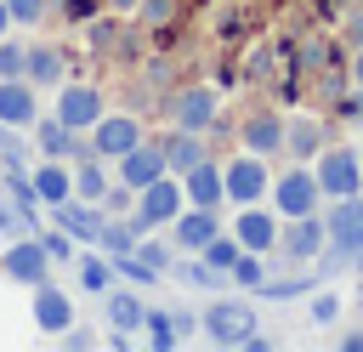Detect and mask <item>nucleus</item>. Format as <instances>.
<instances>
[{
	"label": "nucleus",
	"instance_id": "obj_1",
	"mask_svg": "<svg viewBox=\"0 0 363 352\" xmlns=\"http://www.w3.org/2000/svg\"><path fill=\"white\" fill-rule=\"evenodd\" d=\"M312 176H318L323 199H346V193H363V159H357V148H346V142L323 148V153L312 159Z\"/></svg>",
	"mask_w": 363,
	"mask_h": 352
},
{
	"label": "nucleus",
	"instance_id": "obj_2",
	"mask_svg": "<svg viewBox=\"0 0 363 352\" xmlns=\"http://www.w3.org/2000/svg\"><path fill=\"white\" fill-rule=\"evenodd\" d=\"M221 182H227V199L233 204H261L267 199V187H272V170H267V159L261 153H233L227 165H221Z\"/></svg>",
	"mask_w": 363,
	"mask_h": 352
},
{
	"label": "nucleus",
	"instance_id": "obj_3",
	"mask_svg": "<svg viewBox=\"0 0 363 352\" xmlns=\"http://www.w3.org/2000/svg\"><path fill=\"white\" fill-rule=\"evenodd\" d=\"M318 199H323V187H318L312 165H295V170H284V176L272 182V210H278V221H289V216H312Z\"/></svg>",
	"mask_w": 363,
	"mask_h": 352
},
{
	"label": "nucleus",
	"instance_id": "obj_4",
	"mask_svg": "<svg viewBox=\"0 0 363 352\" xmlns=\"http://www.w3.org/2000/svg\"><path fill=\"white\" fill-rule=\"evenodd\" d=\"M182 204H187V193H182V182L164 170L159 182H147V187L136 193V210H130V216H136V221L153 233V227H170V221L182 216Z\"/></svg>",
	"mask_w": 363,
	"mask_h": 352
},
{
	"label": "nucleus",
	"instance_id": "obj_5",
	"mask_svg": "<svg viewBox=\"0 0 363 352\" xmlns=\"http://www.w3.org/2000/svg\"><path fill=\"white\" fill-rule=\"evenodd\" d=\"M45 273H51V255H45V244L34 238V233H23V238H11L6 250H0V278H11V284H45Z\"/></svg>",
	"mask_w": 363,
	"mask_h": 352
},
{
	"label": "nucleus",
	"instance_id": "obj_6",
	"mask_svg": "<svg viewBox=\"0 0 363 352\" xmlns=\"http://www.w3.org/2000/svg\"><path fill=\"white\" fill-rule=\"evenodd\" d=\"M102 114H108V108H102V91H96V85H85V79H62V85H57V119H62L68 131H91Z\"/></svg>",
	"mask_w": 363,
	"mask_h": 352
},
{
	"label": "nucleus",
	"instance_id": "obj_7",
	"mask_svg": "<svg viewBox=\"0 0 363 352\" xmlns=\"http://www.w3.org/2000/svg\"><path fill=\"white\" fill-rule=\"evenodd\" d=\"M323 244H329V227H323L318 210H312V216H289V221L278 227V250H284L289 261H312V255H323Z\"/></svg>",
	"mask_w": 363,
	"mask_h": 352
},
{
	"label": "nucleus",
	"instance_id": "obj_8",
	"mask_svg": "<svg viewBox=\"0 0 363 352\" xmlns=\"http://www.w3.org/2000/svg\"><path fill=\"white\" fill-rule=\"evenodd\" d=\"M136 142H142L136 114H102V119L91 125V153H96V159H119V153H130Z\"/></svg>",
	"mask_w": 363,
	"mask_h": 352
},
{
	"label": "nucleus",
	"instance_id": "obj_9",
	"mask_svg": "<svg viewBox=\"0 0 363 352\" xmlns=\"http://www.w3.org/2000/svg\"><path fill=\"white\" fill-rule=\"evenodd\" d=\"M233 238H238L244 250H255V255L278 250V210H267V204H238V216H233Z\"/></svg>",
	"mask_w": 363,
	"mask_h": 352
},
{
	"label": "nucleus",
	"instance_id": "obj_10",
	"mask_svg": "<svg viewBox=\"0 0 363 352\" xmlns=\"http://www.w3.org/2000/svg\"><path fill=\"white\" fill-rule=\"evenodd\" d=\"M199 324H204V335H210L216 346H238V341L250 335V324H255V312H250L244 301H210Z\"/></svg>",
	"mask_w": 363,
	"mask_h": 352
},
{
	"label": "nucleus",
	"instance_id": "obj_11",
	"mask_svg": "<svg viewBox=\"0 0 363 352\" xmlns=\"http://www.w3.org/2000/svg\"><path fill=\"white\" fill-rule=\"evenodd\" d=\"M323 227H329V244H340L346 255H357V250H363V193L329 199V216H323Z\"/></svg>",
	"mask_w": 363,
	"mask_h": 352
},
{
	"label": "nucleus",
	"instance_id": "obj_12",
	"mask_svg": "<svg viewBox=\"0 0 363 352\" xmlns=\"http://www.w3.org/2000/svg\"><path fill=\"white\" fill-rule=\"evenodd\" d=\"M51 216H57V227H68L74 244H96V233L108 221L102 199H62V204H51Z\"/></svg>",
	"mask_w": 363,
	"mask_h": 352
},
{
	"label": "nucleus",
	"instance_id": "obj_13",
	"mask_svg": "<svg viewBox=\"0 0 363 352\" xmlns=\"http://www.w3.org/2000/svg\"><path fill=\"white\" fill-rule=\"evenodd\" d=\"M40 119V85L28 79V74H11V79H0V125H34Z\"/></svg>",
	"mask_w": 363,
	"mask_h": 352
},
{
	"label": "nucleus",
	"instance_id": "obj_14",
	"mask_svg": "<svg viewBox=\"0 0 363 352\" xmlns=\"http://www.w3.org/2000/svg\"><path fill=\"white\" fill-rule=\"evenodd\" d=\"M216 114H221V97L210 85H187V91L170 97V119L182 131H204V125H216Z\"/></svg>",
	"mask_w": 363,
	"mask_h": 352
},
{
	"label": "nucleus",
	"instance_id": "obj_15",
	"mask_svg": "<svg viewBox=\"0 0 363 352\" xmlns=\"http://www.w3.org/2000/svg\"><path fill=\"white\" fill-rule=\"evenodd\" d=\"M113 165H119V182H125V187H136V193H142L147 182H159V176L170 170V165H164V148H159V142H147V136H142V142H136L130 153H119Z\"/></svg>",
	"mask_w": 363,
	"mask_h": 352
},
{
	"label": "nucleus",
	"instance_id": "obj_16",
	"mask_svg": "<svg viewBox=\"0 0 363 352\" xmlns=\"http://www.w3.org/2000/svg\"><path fill=\"white\" fill-rule=\"evenodd\" d=\"M216 233H221V216L204 210V204H182V216L170 221V244H176V250H193V255H199Z\"/></svg>",
	"mask_w": 363,
	"mask_h": 352
},
{
	"label": "nucleus",
	"instance_id": "obj_17",
	"mask_svg": "<svg viewBox=\"0 0 363 352\" xmlns=\"http://www.w3.org/2000/svg\"><path fill=\"white\" fill-rule=\"evenodd\" d=\"M238 142H244L250 153H261V159H272V153H284V119H278L272 108H255V114L244 119V131H238Z\"/></svg>",
	"mask_w": 363,
	"mask_h": 352
},
{
	"label": "nucleus",
	"instance_id": "obj_18",
	"mask_svg": "<svg viewBox=\"0 0 363 352\" xmlns=\"http://www.w3.org/2000/svg\"><path fill=\"white\" fill-rule=\"evenodd\" d=\"M182 193H187V204H204V210H221V199H227V182H221V165H210V159H199L187 176H182Z\"/></svg>",
	"mask_w": 363,
	"mask_h": 352
},
{
	"label": "nucleus",
	"instance_id": "obj_19",
	"mask_svg": "<svg viewBox=\"0 0 363 352\" xmlns=\"http://www.w3.org/2000/svg\"><path fill=\"white\" fill-rule=\"evenodd\" d=\"M34 324H40L45 335H62V329L74 324V301H68V290H57V284H34Z\"/></svg>",
	"mask_w": 363,
	"mask_h": 352
},
{
	"label": "nucleus",
	"instance_id": "obj_20",
	"mask_svg": "<svg viewBox=\"0 0 363 352\" xmlns=\"http://www.w3.org/2000/svg\"><path fill=\"white\" fill-rule=\"evenodd\" d=\"M28 182H34V193H40V204L51 210V204H62V199H74V170L62 165V159H40L34 170H28Z\"/></svg>",
	"mask_w": 363,
	"mask_h": 352
},
{
	"label": "nucleus",
	"instance_id": "obj_21",
	"mask_svg": "<svg viewBox=\"0 0 363 352\" xmlns=\"http://www.w3.org/2000/svg\"><path fill=\"white\" fill-rule=\"evenodd\" d=\"M74 278H79V290H91V295H108L113 290V255H102L96 244H85L79 255H74Z\"/></svg>",
	"mask_w": 363,
	"mask_h": 352
},
{
	"label": "nucleus",
	"instance_id": "obj_22",
	"mask_svg": "<svg viewBox=\"0 0 363 352\" xmlns=\"http://www.w3.org/2000/svg\"><path fill=\"white\" fill-rule=\"evenodd\" d=\"M323 119L318 114H295V119H284V153H295V159H318L323 148Z\"/></svg>",
	"mask_w": 363,
	"mask_h": 352
},
{
	"label": "nucleus",
	"instance_id": "obj_23",
	"mask_svg": "<svg viewBox=\"0 0 363 352\" xmlns=\"http://www.w3.org/2000/svg\"><path fill=\"white\" fill-rule=\"evenodd\" d=\"M159 148H164V165H170V176H187L199 159H204V142H199V131H170V136H159Z\"/></svg>",
	"mask_w": 363,
	"mask_h": 352
},
{
	"label": "nucleus",
	"instance_id": "obj_24",
	"mask_svg": "<svg viewBox=\"0 0 363 352\" xmlns=\"http://www.w3.org/2000/svg\"><path fill=\"white\" fill-rule=\"evenodd\" d=\"M142 318H147V307H142L136 284H130V290H108V324H113V329L142 335Z\"/></svg>",
	"mask_w": 363,
	"mask_h": 352
},
{
	"label": "nucleus",
	"instance_id": "obj_25",
	"mask_svg": "<svg viewBox=\"0 0 363 352\" xmlns=\"http://www.w3.org/2000/svg\"><path fill=\"white\" fill-rule=\"evenodd\" d=\"M23 74L34 85H62V51L57 45H28L23 51Z\"/></svg>",
	"mask_w": 363,
	"mask_h": 352
},
{
	"label": "nucleus",
	"instance_id": "obj_26",
	"mask_svg": "<svg viewBox=\"0 0 363 352\" xmlns=\"http://www.w3.org/2000/svg\"><path fill=\"white\" fill-rule=\"evenodd\" d=\"M74 136H79V131H68L57 114H51V119H34V148H40V159H62V153L74 148Z\"/></svg>",
	"mask_w": 363,
	"mask_h": 352
},
{
	"label": "nucleus",
	"instance_id": "obj_27",
	"mask_svg": "<svg viewBox=\"0 0 363 352\" xmlns=\"http://www.w3.org/2000/svg\"><path fill=\"white\" fill-rule=\"evenodd\" d=\"M199 255H204V267H216V273H221V278H227V273H233V261H238V255H244V244H238V238H233V233H216V238H210V244H204V250H199Z\"/></svg>",
	"mask_w": 363,
	"mask_h": 352
},
{
	"label": "nucleus",
	"instance_id": "obj_28",
	"mask_svg": "<svg viewBox=\"0 0 363 352\" xmlns=\"http://www.w3.org/2000/svg\"><path fill=\"white\" fill-rule=\"evenodd\" d=\"M142 335H147V346H176L182 341V324H176V312H147L142 318Z\"/></svg>",
	"mask_w": 363,
	"mask_h": 352
},
{
	"label": "nucleus",
	"instance_id": "obj_29",
	"mask_svg": "<svg viewBox=\"0 0 363 352\" xmlns=\"http://www.w3.org/2000/svg\"><path fill=\"white\" fill-rule=\"evenodd\" d=\"M0 233H6V238H23V233H34V216H28V210H23V204H17L6 187H0Z\"/></svg>",
	"mask_w": 363,
	"mask_h": 352
},
{
	"label": "nucleus",
	"instance_id": "obj_30",
	"mask_svg": "<svg viewBox=\"0 0 363 352\" xmlns=\"http://www.w3.org/2000/svg\"><path fill=\"white\" fill-rule=\"evenodd\" d=\"M113 273H119V278H130L136 290H147V284H159V267H147V261H142L136 250H125V255H113Z\"/></svg>",
	"mask_w": 363,
	"mask_h": 352
},
{
	"label": "nucleus",
	"instance_id": "obj_31",
	"mask_svg": "<svg viewBox=\"0 0 363 352\" xmlns=\"http://www.w3.org/2000/svg\"><path fill=\"white\" fill-rule=\"evenodd\" d=\"M102 193H108V170L85 159V165L74 170V199H102Z\"/></svg>",
	"mask_w": 363,
	"mask_h": 352
},
{
	"label": "nucleus",
	"instance_id": "obj_32",
	"mask_svg": "<svg viewBox=\"0 0 363 352\" xmlns=\"http://www.w3.org/2000/svg\"><path fill=\"white\" fill-rule=\"evenodd\" d=\"M261 278H267V261H261L255 250H244V255L233 261V284H244V290H261Z\"/></svg>",
	"mask_w": 363,
	"mask_h": 352
},
{
	"label": "nucleus",
	"instance_id": "obj_33",
	"mask_svg": "<svg viewBox=\"0 0 363 352\" xmlns=\"http://www.w3.org/2000/svg\"><path fill=\"white\" fill-rule=\"evenodd\" d=\"M136 255H142V261H147V267H159V273H164V267H170V261H176V250H170V244H164V238H147V233H142V238H136Z\"/></svg>",
	"mask_w": 363,
	"mask_h": 352
},
{
	"label": "nucleus",
	"instance_id": "obj_34",
	"mask_svg": "<svg viewBox=\"0 0 363 352\" xmlns=\"http://www.w3.org/2000/svg\"><path fill=\"white\" fill-rule=\"evenodd\" d=\"M40 244H45V255H51V267H57V261H74V238H68V227L40 233Z\"/></svg>",
	"mask_w": 363,
	"mask_h": 352
},
{
	"label": "nucleus",
	"instance_id": "obj_35",
	"mask_svg": "<svg viewBox=\"0 0 363 352\" xmlns=\"http://www.w3.org/2000/svg\"><path fill=\"white\" fill-rule=\"evenodd\" d=\"M340 318V295L335 290H312V324H335Z\"/></svg>",
	"mask_w": 363,
	"mask_h": 352
},
{
	"label": "nucleus",
	"instance_id": "obj_36",
	"mask_svg": "<svg viewBox=\"0 0 363 352\" xmlns=\"http://www.w3.org/2000/svg\"><path fill=\"white\" fill-rule=\"evenodd\" d=\"M182 284L210 290V284H221V273H216V267H204V255H199V261H182Z\"/></svg>",
	"mask_w": 363,
	"mask_h": 352
},
{
	"label": "nucleus",
	"instance_id": "obj_37",
	"mask_svg": "<svg viewBox=\"0 0 363 352\" xmlns=\"http://www.w3.org/2000/svg\"><path fill=\"white\" fill-rule=\"evenodd\" d=\"M130 193H136V187H125V182H119V187H108V193H102V210H108V216H125V210H136V204H130Z\"/></svg>",
	"mask_w": 363,
	"mask_h": 352
},
{
	"label": "nucleus",
	"instance_id": "obj_38",
	"mask_svg": "<svg viewBox=\"0 0 363 352\" xmlns=\"http://www.w3.org/2000/svg\"><path fill=\"white\" fill-rule=\"evenodd\" d=\"M23 51H28V45H6V40H0V79L23 74Z\"/></svg>",
	"mask_w": 363,
	"mask_h": 352
},
{
	"label": "nucleus",
	"instance_id": "obj_39",
	"mask_svg": "<svg viewBox=\"0 0 363 352\" xmlns=\"http://www.w3.org/2000/svg\"><path fill=\"white\" fill-rule=\"evenodd\" d=\"M96 11H102V0H62V17L68 23H91Z\"/></svg>",
	"mask_w": 363,
	"mask_h": 352
},
{
	"label": "nucleus",
	"instance_id": "obj_40",
	"mask_svg": "<svg viewBox=\"0 0 363 352\" xmlns=\"http://www.w3.org/2000/svg\"><path fill=\"white\" fill-rule=\"evenodd\" d=\"M6 6H11L17 23H40V17H45V0H6Z\"/></svg>",
	"mask_w": 363,
	"mask_h": 352
},
{
	"label": "nucleus",
	"instance_id": "obj_41",
	"mask_svg": "<svg viewBox=\"0 0 363 352\" xmlns=\"http://www.w3.org/2000/svg\"><path fill=\"white\" fill-rule=\"evenodd\" d=\"M164 17H170V0H147L142 6V23H164Z\"/></svg>",
	"mask_w": 363,
	"mask_h": 352
},
{
	"label": "nucleus",
	"instance_id": "obj_42",
	"mask_svg": "<svg viewBox=\"0 0 363 352\" xmlns=\"http://www.w3.org/2000/svg\"><path fill=\"white\" fill-rule=\"evenodd\" d=\"M62 341H68V346H74V352H85V346H91V341H96V335H91V329H62Z\"/></svg>",
	"mask_w": 363,
	"mask_h": 352
},
{
	"label": "nucleus",
	"instance_id": "obj_43",
	"mask_svg": "<svg viewBox=\"0 0 363 352\" xmlns=\"http://www.w3.org/2000/svg\"><path fill=\"white\" fill-rule=\"evenodd\" d=\"M340 346H346V352H363V329H352V335H340Z\"/></svg>",
	"mask_w": 363,
	"mask_h": 352
},
{
	"label": "nucleus",
	"instance_id": "obj_44",
	"mask_svg": "<svg viewBox=\"0 0 363 352\" xmlns=\"http://www.w3.org/2000/svg\"><path fill=\"white\" fill-rule=\"evenodd\" d=\"M11 23H17V17H11V6L0 0V40H6V28H11Z\"/></svg>",
	"mask_w": 363,
	"mask_h": 352
},
{
	"label": "nucleus",
	"instance_id": "obj_45",
	"mask_svg": "<svg viewBox=\"0 0 363 352\" xmlns=\"http://www.w3.org/2000/svg\"><path fill=\"white\" fill-rule=\"evenodd\" d=\"M352 79H357V85H363V45H357V51H352Z\"/></svg>",
	"mask_w": 363,
	"mask_h": 352
},
{
	"label": "nucleus",
	"instance_id": "obj_46",
	"mask_svg": "<svg viewBox=\"0 0 363 352\" xmlns=\"http://www.w3.org/2000/svg\"><path fill=\"white\" fill-rule=\"evenodd\" d=\"M108 6H113V11H136L142 0H108Z\"/></svg>",
	"mask_w": 363,
	"mask_h": 352
},
{
	"label": "nucleus",
	"instance_id": "obj_47",
	"mask_svg": "<svg viewBox=\"0 0 363 352\" xmlns=\"http://www.w3.org/2000/svg\"><path fill=\"white\" fill-rule=\"evenodd\" d=\"M357 278H363V250H357Z\"/></svg>",
	"mask_w": 363,
	"mask_h": 352
}]
</instances>
